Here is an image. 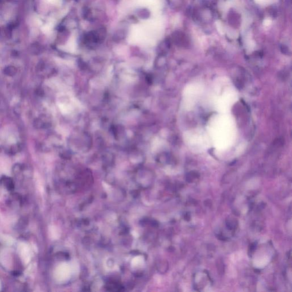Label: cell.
Listing matches in <instances>:
<instances>
[{
	"instance_id": "cell-2",
	"label": "cell",
	"mask_w": 292,
	"mask_h": 292,
	"mask_svg": "<svg viewBox=\"0 0 292 292\" xmlns=\"http://www.w3.org/2000/svg\"><path fill=\"white\" fill-rule=\"evenodd\" d=\"M90 14H91V12H90V10L89 9H86V8L84 9V10H83L84 18H89V16H90Z\"/></svg>"
},
{
	"instance_id": "cell-1",
	"label": "cell",
	"mask_w": 292,
	"mask_h": 292,
	"mask_svg": "<svg viewBox=\"0 0 292 292\" xmlns=\"http://www.w3.org/2000/svg\"><path fill=\"white\" fill-rule=\"evenodd\" d=\"M138 14L142 19H147L150 17V13L147 9H142L139 10Z\"/></svg>"
},
{
	"instance_id": "cell-3",
	"label": "cell",
	"mask_w": 292,
	"mask_h": 292,
	"mask_svg": "<svg viewBox=\"0 0 292 292\" xmlns=\"http://www.w3.org/2000/svg\"><path fill=\"white\" fill-rule=\"evenodd\" d=\"M75 1H79V0H75Z\"/></svg>"
}]
</instances>
